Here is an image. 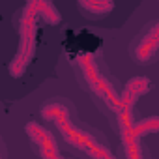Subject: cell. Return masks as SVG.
<instances>
[{
    "instance_id": "cell-1",
    "label": "cell",
    "mask_w": 159,
    "mask_h": 159,
    "mask_svg": "<svg viewBox=\"0 0 159 159\" xmlns=\"http://www.w3.org/2000/svg\"><path fill=\"white\" fill-rule=\"evenodd\" d=\"M41 116L45 120L52 122L58 127L60 135L64 137V140L69 146L79 148L81 152H84V153H88L92 157H107V159L112 157V153L109 152V148L105 144L98 142L90 131L81 129L73 122L69 111L66 109V105L62 101H51V103L43 105L41 107Z\"/></svg>"
},
{
    "instance_id": "cell-2",
    "label": "cell",
    "mask_w": 159,
    "mask_h": 159,
    "mask_svg": "<svg viewBox=\"0 0 159 159\" xmlns=\"http://www.w3.org/2000/svg\"><path fill=\"white\" fill-rule=\"evenodd\" d=\"M77 71H79V77H81L83 84L94 94L96 101L103 109H107V112L112 116L120 105V94L107 81V77L99 71L94 58L90 54H81L77 58Z\"/></svg>"
},
{
    "instance_id": "cell-3",
    "label": "cell",
    "mask_w": 159,
    "mask_h": 159,
    "mask_svg": "<svg viewBox=\"0 0 159 159\" xmlns=\"http://www.w3.org/2000/svg\"><path fill=\"white\" fill-rule=\"evenodd\" d=\"M39 17L36 4L26 2L23 15H21V25H19V49L17 54L10 66V73L13 77H21L25 69L28 67L32 56H34V47H36V19Z\"/></svg>"
},
{
    "instance_id": "cell-4",
    "label": "cell",
    "mask_w": 159,
    "mask_h": 159,
    "mask_svg": "<svg viewBox=\"0 0 159 159\" xmlns=\"http://www.w3.org/2000/svg\"><path fill=\"white\" fill-rule=\"evenodd\" d=\"M148 133H159V116H152V118H144L139 122H131L122 133V144L125 148V155L127 157H140V139Z\"/></svg>"
},
{
    "instance_id": "cell-5",
    "label": "cell",
    "mask_w": 159,
    "mask_h": 159,
    "mask_svg": "<svg viewBox=\"0 0 159 159\" xmlns=\"http://www.w3.org/2000/svg\"><path fill=\"white\" fill-rule=\"evenodd\" d=\"M131 56L139 64H150L159 56V23L146 28L131 49Z\"/></svg>"
},
{
    "instance_id": "cell-6",
    "label": "cell",
    "mask_w": 159,
    "mask_h": 159,
    "mask_svg": "<svg viewBox=\"0 0 159 159\" xmlns=\"http://www.w3.org/2000/svg\"><path fill=\"white\" fill-rule=\"evenodd\" d=\"M25 131H26L30 142L34 144V148L38 150V153L41 157H51V159L60 157V150L56 146V140L52 139V135L45 127H41L36 122H30V124H26Z\"/></svg>"
},
{
    "instance_id": "cell-7",
    "label": "cell",
    "mask_w": 159,
    "mask_h": 159,
    "mask_svg": "<svg viewBox=\"0 0 159 159\" xmlns=\"http://www.w3.org/2000/svg\"><path fill=\"white\" fill-rule=\"evenodd\" d=\"M77 2L84 11H90L94 15H105L114 8L112 0H77Z\"/></svg>"
},
{
    "instance_id": "cell-8",
    "label": "cell",
    "mask_w": 159,
    "mask_h": 159,
    "mask_svg": "<svg viewBox=\"0 0 159 159\" xmlns=\"http://www.w3.org/2000/svg\"><path fill=\"white\" fill-rule=\"evenodd\" d=\"M36 8H38L39 17L45 19V23H49V25H56V23L60 21V13L56 11V8L49 2V0H41L39 4H36Z\"/></svg>"
}]
</instances>
